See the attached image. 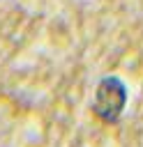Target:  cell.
Wrapping results in <instances>:
<instances>
[{
  "label": "cell",
  "instance_id": "6da1fadb",
  "mask_svg": "<svg viewBox=\"0 0 143 147\" xmlns=\"http://www.w3.org/2000/svg\"><path fill=\"white\" fill-rule=\"evenodd\" d=\"M122 108H125V87H122V83L115 80V78H106L97 90L95 110L104 119H115L122 113Z\"/></svg>",
  "mask_w": 143,
  "mask_h": 147
}]
</instances>
